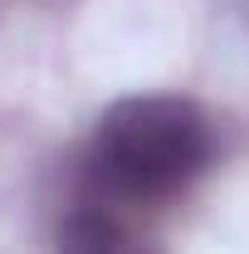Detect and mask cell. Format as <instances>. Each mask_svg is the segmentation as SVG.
Listing matches in <instances>:
<instances>
[{
  "label": "cell",
  "instance_id": "1",
  "mask_svg": "<svg viewBox=\"0 0 249 254\" xmlns=\"http://www.w3.org/2000/svg\"><path fill=\"white\" fill-rule=\"evenodd\" d=\"M215 166V123L181 93H132L103 108L78 157V195L123 210L181 200Z\"/></svg>",
  "mask_w": 249,
  "mask_h": 254
},
{
  "label": "cell",
  "instance_id": "2",
  "mask_svg": "<svg viewBox=\"0 0 249 254\" xmlns=\"http://www.w3.org/2000/svg\"><path fill=\"white\" fill-rule=\"evenodd\" d=\"M54 254H161V245L142 230L137 210L78 195L54 230Z\"/></svg>",
  "mask_w": 249,
  "mask_h": 254
}]
</instances>
